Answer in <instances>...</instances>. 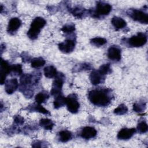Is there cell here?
I'll use <instances>...</instances> for the list:
<instances>
[{
	"instance_id": "5",
	"label": "cell",
	"mask_w": 148,
	"mask_h": 148,
	"mask_svg": "<svg viewBox=\"0 0 148 148\" xmlns=\"http://www.w3.org/2000/svg\"><path fill=\"white\" fill-rule=\"evenodd\" d=\"M112 10V6L107 3L98 2L95 10L93 12V16L99 17L100 16L108 15Z\"/></svg>"
},
{
	"instance_id": "22",
	"label": "cell",
	"mask_w": 148,
	"mask_h": 148,
	"mask_svg": "<svg viewBox=\"0 0 148 148\" xmlns=\"http://www.w3.org/2000/svg\"><path fill=\"white\" fill-rule=\"evenodd\" d=\"M39 125L46 130H51L54 125L51 120L49 119H42L39 121Z\"/></svg>"
},
{
	"instance_id": "35",
	"label": "cell",
	"mask_w": 148,
	"mask_h": 148,
	"mask_svg": "<svg viewBox=\"0 0 148 148\" xmlns=\"http://www.w3.org/2000/svg\"><path fill=\"white\" fill-rule=\"evenodd\" d=\"M32 146L34 147H42V142H40V141H35V142H34L32 143Z\"/></svg>"
},
{
	"instance_id": "24",
	"label": "cell",
	"mask_w": 148,
	"mask_h": 148,
	"mask_svg": "<svg viewBox=\"0 0 148 148\" xmlns=\"http://www.w3.org/2000/svg\"><path fill=\"white\" fill-rule=\"evenodd\" d=\"M70 12L71 13L77 18H82L86 14V10L81 7L77 6L71 9Z\"/></svg>"
},
{
	"instance_id": "1",
	"label": "cell",
	"mask_w": 148,
	"mask_h": 148,
	"mask_svg": "<svg viewBox=\"0 0 148 148\" xmlns=\"http://www.w3.org/2000/svg\"><path fill=\"white\" fill-rule=\"evenodd\" d=\"M112 98L111 91L108 88L94 89L88 93V99L90 102L98 106H108L111 102Z\"/></svg>"
},
{
	"instance_id": "16",
	"label": "cell",
	"mask_w": 148,
	"mask_h": 148,
	"mask_svg": "<svg viewBox=\"0 0 148 148\" xmlns=\"http://www.w3.org/2000/svg\"><path fill=\"white\" fill-rule=\"evenodd\" d=\"M97 130L94 127H85L82 129L80 132V136L84 139H88L94 138L97 135Z\"/></svg>"
},
{
	"instance_id": "34",
	"label": "cell",
	"mask_w": 148,
	"mask_h": 148,
	"mask_svg": "<svg viewBox=\"0 0 148 148\" xmlns=\"http://www.w3.org/2000/svg\"><path fill=\"white\" fill-rule=\"evenodd\" d=\"M80 66H79V68H77V69H78V71H82V70H88L90 69L91 68V65L89 64H82L81 65H80Z\"/></svg>"
},
{
	"instance_id": "17",
	"label": "cell",
	"mask_w": 148,
	"mask_h": 148,
	"mask_svg": "<svg viewBox=\"0 0 148 148\" xmlns=\"http://www.w3.org/2000/svg\"><path fill=\"white\" fill-rule=\"evenodd\" d=\"M111 23L115 29L117 31L124 28L127 25L126 21L123 18L117 16L113 17L112 18Z\"/></svg>"
},
{
	"instance_id": "21",
	"label": "cell",
	"mask_w": 148,
	"mask_h": 148,
	"mask_svg": "<svg viewBox=\"0 0 148 148\" xmlns=\"http://www.w3.org/2000/svg\"><path fill=\"white\" fill-rule=\"evenodd\" d=\"M59 140L60 142L65 143L68 142L71 139L72 135V133L68 130H62L61 131L59 134Z\"/></svg>"
},
{
	"instance_id": "13",
	"label": "cell",
	"mask_w": 148,
	"mask_h": 148,
	"mask_svg": "<svg viewBox=\"0 0 148 148\" xmlns=\"http://www.w3.org/2000/svg\"><path fill=\"white\" fill-rule=\"evenodd\" d=\"M18 83L16 78L8 80L5 83V90L7 94H13L18 88Z\"/></svg>"
},
{
	"instance_id": "11",
	"label": "cell",
	"mask_w": 148,
	"mask_h": 148,
	"mask_svg": "<svg viewBox=\"0 0 148 148\" xmlns=\"http://www.w3.org/2000/svg\"><path fill=\"white\" fill-rule=\"evenodd\" d=\"M21 25V21L17 17L12 18L9 21L7 32L10 34H14Z\"/></svg>"
},
{
	"instance_id": "10",
	"label": "cell",
	"mask_w": 148,
	"mask_h": 148,
	"mask_svg": "<svg viewBox=\"0 0 148 148\" xmlns=\"http://www.w3.org/2000/svg\"><path fill=\"white\" fill-rule=\"evenodd\" d=\"M75 42L73 39H68L58 44L59 50L64 53H70L75 49Z\"/></svg>"
},
{
	"instance_id": "15",
	"label": "cell",
	"mask_w": 148,
	"mask_h": 148,
	"mask_svg": "<svg viewBox=\"0 0 148 148\" xmlns=\"http://www.w3.org/2000/svg\"><path fill=\"white\" fill-rule=\"evenodd\" d=\"M105 79V76L101 74L98 70L93 71L90 76V79L91 83L93 85H97L102 83L104 82Z\"/></svg>"
},
{
	"instance_id": "18",
	"label": "cell",
	"mask_w": 148,
	"mask_h": 148,
	"mask_svg": "<svg viewBox=\"0 0 148 148\" xmlns=\"http://www.w3.org/2000/svg\"><path fill=\"white\" fill-rule=\"evenodd\" d=\"M27 109L31 112L35 111L45 114H50L49 112L46 109L43 108L42 105H40V104H38L37 103L36 104H32L31 105L28 106L27 107Z\"/></svg>"
},
{
	"instance_id": "9",
	"label": "cell",
	"mask_w": 148,
	"mask_h": 148,
	"mask_svg": "<svg viewBox=\"0 0 148 148\" xmlns=\"http://www.w3.org/2000/svg\"><path fill=\"white\" fill-rule=\"evenodd\" d=\"M11 73V65L8 61L3 60H1L0 65V82L1 84L5 83L6 76Z\"/></svg>"
},
{
	"instance_id": "32",
	"label": "cell",
	"mask_w": 148,
	"mask_h": 148,
	"mask_svg": "<svg viewBox=\"0 0 148 148\" xmlns=\"http://www.w3.org/2000/svg\"><path fill=\"white\" fill-rule=\"evenodd\" d=\"M137 130L140 133H142V134L146 132L148 130L147 123L144 121L139 122L137 126Z\"/></svg>"
},
{
	"instance_id": "27",
	"label": "cell",
	"mask_w": 148,
	"mask_h": 148,
	"mask_svg": "<svg viewBox=\"0 0 148 148\" xmlns=\"http://www.w3.org/2000/svg\"><path fill=\"white\" fill-rule=\"evenodd\" d=\"M146 103L144 102H139L135 103L133 105V109L136 112H142L146 109Z\"/></svg>"
},
{
	"instance_id": "8",
	"label": "cell",
	"mask_w": 148,
	"mask_h": 148,
	"mask_svg": "<svg viewBox=\"0 0 148 148\" xmlns=\"http://www.w3.org/2000/svg\"><path fill=\"white\" fill-rule=\"evenodd\" d=\"M129 16L135 21L142 24H147L148 15L147 13L138 9H132L129 10Z\"/></svg>"
},
{
	"instance_id": "31",
	"label": "cell",
	"mask_w": 148,
	"mask_h": 148,
	"mask_svg": "<svg viewBox=\"0 0 148 148\" xmlns=\"http://www.w3.org/2000/svg\"><path fill=\"white\" fill-rule=\"evenodd\" d=\"M11 72L16 75H20L22 73V66L21 64H14L11 65Z\"/></svg>"
},
{
	"instance_id": "12",
	"label": "cell",
	"mask_w": 148,
	"mask_h": 148,
	"mask_svg": "<svg viewBox=\"0 0 148 148\" xmlns=\"http://www.w3.org/2000/svg\"><path fill=\"white\" fill-rule=\"evenodd\" d=\"M108 57L113 61H120L121 54V49L117 46H112L108 50Z\"/></svg>"
},
{
	"instance_id": "19",
	"label": "cell",
	"mask_w": 148,
	"mask_h": 148,
	"mask_svg": "<svg viewBox=\"0 0 148 148\" xmlns=\"http://www.w3.org/2000/svg\"><path fill=\"white\" fill-rule=\"evenodd\" d=\"M56 68L53 65L47 66L44 68V75L47 78H53L57 75Z\"/></svg>"
},
{
	"instance_id": "30",
	"label": "cell",
	"mask_w": 148,
	"mask_h": 148,
	"mask_svg": "<svg viewBox=\"0 0 148 148\" xmlns=\"http://www.w3.org/2000/svg\"><path fill=\"white\" fill-rule=\"evenodd\" d=\"M98 71L101 74L105 76L106 74H108L111 72L110 65L109 64H103L99 67Z\"/></svg>"
},
{
	"instance_id": "3",
	"label": "cell",
	"mask_w": 148,
	"mask_h": 148,
	"mask_svg": "<svg viewBox=\"0 0 148 148\" xmlns=\"http://www.w3.org/2000/svg\"><path fill=\"white\" fill-rule=\"evenodd\" d=\"M64 80L65 76L63 73H57L52 84V87L50 91V93L52 95L56 97L61 94Z\"/></svg>"
},
{
	"instance_id": "20",
	"label": "cell",
	"mask_w": 148,
	"mask_h": 148,
	"mask_svg": "<svg viewBox=\"0 0 148 148\" xmlns=\"http://www.w3.org/2000/svg\"><path fill=\"white\" fill-rule=\"evenodd\" d=\"M55 99L53 102V105L55 109H58L63 106L66 103V98L61 94L55 97Z\"/></svg>"
},
{
	"instance_id": "6",
	"label": "cell",
	"mask_w": 148,
	"mask_h": 148,
	"mask_svg": "<svg viewBox=\"0 0 148 148\" xmlns=\"http://www.w3.org/2000/svg\"><path fill=\"white\" fill-rule=\"evenodd\" d=\"M66 105L69 112L72 113H76L79 109L80 104L79 103L77 95L75 94H71L66 98Z\"/></svg>"
},
{
	"instance_id": "14",
	"label": "cell",
	"mask_w": 148,
	"mask_h": 148,
	"mask_svg": "<svg viewBox=\"0 0 148 148\" xmlns=\"http://www.w3.org/2000/svg\"><path fill=\"white\" fill-rule=\"evenodd\" d=\"M135 132V128H122L118 132L117 137L120 140H127L130 139Z\"/></svg>"
},
{
	"instance_id": "25",
	"label": "cell",
	"mask_w": 148,
	"mask_h": 148,
	"mask_svg": "<svg viewBox=\"0 0 148 148\" xmlns=\"http://www.w3.org/2000/svg\"><path fill=\"white\" fill-rule=\"evenodd\" d=\"M45 60L42 57L34 58L31 60V65L34 68H39L43 66L45 64Z\"/></svg>"
},
{
	"instance_id": "2",
	"label": "cell",
	"mask_w": 148,
	"mask_h": 148,
	"mask_svg": "<svg viewBox=\"0 0 148 148\" xmlns=\"http://www.w3.org/2000/svg\"><path fill=\"white\" fill-rule=\"evenodd\" d=\"M46 24V21L43 18L41 17L35 18L32 21L30 28L27 32L28 37L32 40L36 39L38 37L41 29L45 27Z\"/></svg>"
},
{
	"instance_id": "23",
	"label": "cell",
	"mask_w": 148,
	"mask_h": 148,
	"mask_svg": "<svg viewBox=\"0 0 148 148\" xmlns=\"http://www.w3.org/2000/svg\"><path fill=\"white\" fill-rule=\"evenodd\" d=\"M49 95L47 91H41L36 95L35 99L37 103L41 104L45 102L49 98Z\"/></svg>"
},
{
	"instance_id": "4",
	"label": "cell",
	"mask_w": 148,
	"mask_h": 148,
	"mask_svg": "<svg viewBox=\"0 0 148 148\" xmlns=\"http://www.w3.org/2000/svg\"><path fill=\"white\" fill-rule=\"evenodd\" d=\"M147 35L143 32H139L137 35L132 36L127 40L128 45L131 47H139L143 46L147 42Z\"/></svg>"
},
{
	"instance_id": "29",
	"label": "cell",
	"mask_w": 148,
	"mask_h": 148,
	"mask_svg": "<svg viewBox=\"0 0 148 148\" xmlns=\"http://www.w3.org/2000/svg\"><path fill=\"white\" fill-rule=\"evenodd\" d=\"M61 30L65 34H71L75 30V26L73 24H66L62 27Z\"/></svg>"
},
{
	"instance_id": "26",
	"label": "cell",
	"mask_w": 148,
	"mask_h": 148,
	"mask_svg": "<svg viewBox=\"0 0 148 148\" xmlns=\"http://www.w3.org/2000/svg\"><path fill=\"white\" fill-rule=\"evenodd\" d=\"M90 42L92 45L99 47L105 45L107 43V40L103 38L95 37L91 39Z\"/></svg>"
},
{
	"instance_id": "28",
	"label": "cell",
	"mask_w": 148,
	"mask_h": 148,
	"mask_svg": "<svg viewBox=\"0 0 148 148\" xmlns=\"http://www.w3.org/2000/svg\"><path fill=\"white\" fill-rule=\"evenodd\" d=\"M128 111L127 107L124 104H121L114 110V113L117 115H123Z\"/></svg>"
},
{
	"instance_id": "7",
	"label": "cell",
	"mask_w": 148,
	"mask_h": 148,
	"mask_svg": "<svg viewBox=\"0 0 148 148\" xmlns=\"http://www.w3.org/2000/svg\"><path fill=\"white\" fill-rule=\"evenodd\" d=\"M38 79H39L38 76L36 77L31 74H23L20 77L21 88L23 89V92L24 93L31 85L34 83H37Z\"/></svg>"
},
{
	"instance_id": "36",
	"label": "cell",
	"mask_w": 148,
	"mask_h": 148,
	"mask_svg": "<svg viewBox=\"0 0 148 148\" xmlns=\"http://www.w3.org/2000/svg\"><path fill=\"white\" fill-rule=\"evenodd\" d=\"M22 60L23 61H25V60L28 61L29 60V57H28V56L27 55H24V54H23V56H22Z\"/></svg>"
},
{
	"instance_id": "33",
	"label": "cell",
	"mask_w": 148,
	"mask_h": 148,
	"mask_svg": "<svg viewBox=\"0 0 148 148\" xmlns=\"http://www.w3.org/2000/svg\"><path fill=\"white\" fill-rule=\"evenodd\" d=\"M14 122L17 125H22L24 122V120L21 116L16 115L14 117Z\"/></svg>"
}]
</instances>
